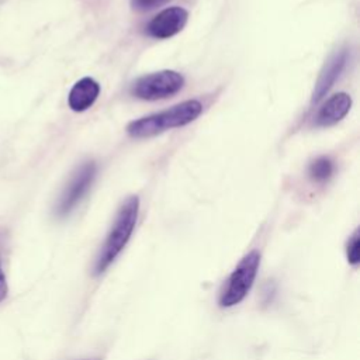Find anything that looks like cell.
Listing matches in <instances>:
<instances>
[{
	"label": "cell",
	"instance_id": "obj_9",
	"mask_svg": "<svg viewBox=\"0 0 360 360\" xmlns=\"http://www.w3.org/2000/svg\"><path fill=\"white\" fill-rule=\"evenodd\" d=\"M100 94V84L91 77H83L77 80L69 91L68 104L76 111L82 112L89 110Z\"/></svg>",
	"mask_w": 360,
	"mask_h": 360
},
{
	"label": "cell",
	"instance_id": "obj_11",
	"mask_svg": "<svg viewBox=\"0 0 360 360\" xmlns=\"http://www.w3.org/2000/svg\"><path fill=\"white\" fill-rule=\"evenodd\" d=\"M346 257L352 266H357L360 262V236L356 229L346 243Z\"/></svg>",
	"mask_w": 360,
	"mask_h": 360
},
{
	"label": "cell",
	"instance_id": "obj_2",
	"mask_svg": "<svg viewBox=\"0 0 360 360\" xmlns=\"http://www.w3.org/2000/svg\"><path fill=\"white\" fill-rule=\"evenodd\" d=\"M201 112L202 104L198 100H186L167 110L131 121L127 127V132L132 138L155 136L167 129L193 122Z\"/></svg>",
	"mask_w": 360,
	"mask_h": 360
},
{
	"label": "cell",
	"instance_id": "obj_3",
	"mask_svg": "<svg viewBox=\"0 0 360 360\" xmlns=\"http://www.w3.org/2000/svg\"><path fill=\"white\" fill-rule=\"evenodd\" d=\"M259 264L260 253L257 250H250L239 260L219 291L218 305L221 308L235 307L245 300L255 283Z\"/></svg>",
	"mask_w": 360,
	"mask_h": 360
},
{
	"label": "cell",
	"instance_id": "obj_13",
	"mask_svg": "<svg viewBox=\"0 0 360 360\" xmlns=\"http://www.w3.org/2000/svg\"><path fill=\"white\" fill-rule=\"evenodd\" d=\"M7 281H6V276H4V271H3V267H1V260H0V302L7 297Z\"/></svg>",
	"mask_w": 360,
	"mask_h": 360
},
{
	"label": "cell",
	"instance_id": "obj_6",
	"mask_svg": "<svg viewBox=\"0 0 360 360\" xmlns=\"http://www.w3.org/2000/svg\"><path fill=\"white\" fill-rule=\"evenodd\" d=\"M188 13L183 7H167L158 13L145 27L148 37L167 39L179 34L187 24Z\"/></svg>",
	"mask_w": 360,
	"mask_h": 360
},
{
	"label": "cell",
	"instance_id": "obj_4",
	"mask_svg": "<svg viewBox=\"0 0 360 360\" xmlns=\"http://www.w3.org/2000/svg\"><path fill=\"white\" fill-rule=\"evenodd\" d=\"M184 86V77L176 70H160L138 77L129 93L141 100H162L179 93Z\"/></svg>",
	"mask_w": 360,
	"mask_h": 360
},
{
	"label": "cell",
	"instance_id": "obj_5",
	"mask_svg": "<svg viewBox=\"0 0 360 360\" xmlns=\"http://www.w3.org/2000/svg\"><path fill=\"white\" fill-rule=\"evenodd\" d=\"M96 173L97 166L93 160L84 162L75 170L55 207V212L58 217H66L76 208V205L89 193L96 179Z\"/></svg>",
	"mask_w": 360,
	"mask_h": 360
},
{
	"label": "cell",
	"instance_id": "obj_10",
	"mask_svg": "<svg viewBox=\"0 0 360 360\" xmlns=\"http://www.w3.org/2000/svg\"><path fill=\"white\" fill-rule=\"evenodd\" d=\"M335 172V165L328 156H319L309 163L308 174L314 181L323 183L332 177Z\"/></svg>",
	"mask_w": 360,
	"mask_h": 360
},
{
	"label": "cell",
	"instance_id": "obj_12",
	"mask_svg": "<svg viewBox=\"0 0 360 360\" xmlns=\"http://www.w3.org/2000/svg\"><path fill=\"white\" fill-rule=\"evenodd\" d=\"M167 0H131V4L134 8L136 10H141V11H145V10H150L162 3H165Z\"/></svg>",
	"mask_w": 360,
	"mask_h": 360
},
{
	"label": "cell",
	"instance_id": "obj_7",
	"mask_svg": "<svg viewBox=\"0 0 360 360\" xmlns=\"http://www.w3.org/2000/svg\"><path fill=\"white\" fill-rule=\"evenodd\" d=\"M349 59V52L346 48H342L339 51H336L323 65L319 77L315 83L314 91H312V97H311V104H318L326 94L328 91L333 87V84L336 83V80L339 79V76L342 75V72L346 68Z\"/></svg>",
	"mask_w": 360,
	"mask_h": 360
},
{
	"label": "cell",
	"instance_id": "obj_8",
	"mask_svg": "<svg viewBox=\"0 0 360 360\" xmlns=\"http://www.w3.org/2000/svg\"><path fill=\"white\" fill-rule=\"evenodd\" d=\"M352 107V98L347 93H338L330 96L316 111L314 124L316 127H330L346 117Z\"/></svg>",
	"mask_w": 360,
	"mask_h": 360
},
{
	"label": "cell",
	"instance_id": "obj_1",
	"mask_svg": "<svg viewBox=\"0 0 360 360\" xmlns=\"http://www.w3.org/2000/svg\"><path fill=\"white\" fill-rule=\"evenodd\" d=\"M139 212V198L129 195L120 207L110 232L101 245L93 264V276L104 273L127 246L135 229Z\"/></svg>",
	"mask_w": 360,
	"mask_h": 360
}]
</instances>
